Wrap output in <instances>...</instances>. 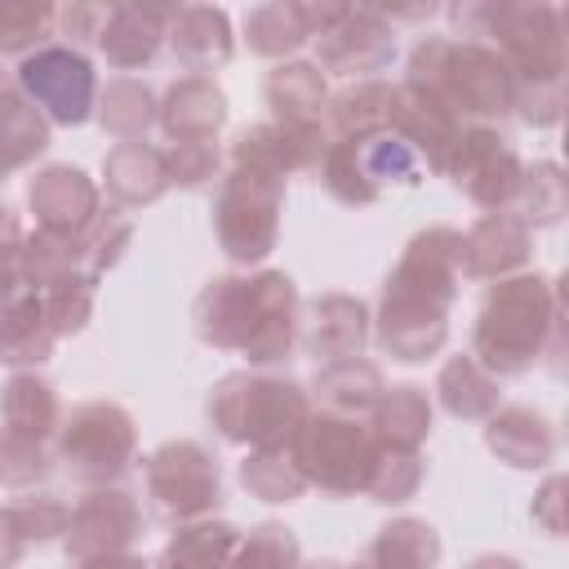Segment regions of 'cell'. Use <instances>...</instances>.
Listing matches in <instances>:
<instances>
[{"mask_svg":"<svg viewBox=\"0 0 569 569\" xmlns=\"http://www.w3.org/2000/svg\"><path fill=\"white\" fill-rule=\"evenodd\" d=\"M18 84L27 102H40L49 120L80 124L93 111V67L76 49H36L18 67Z\"/></svg>","mask_w":569,"mask_h":569,"instance_id":"4","label":"cell"},{"mask_svg":"<svg viewBox=\"0 0 569 569\" xmlns=\"http://www.w3.org/2000/svg\"><path fill=\"white\" fill-rule=\"evenodd\" d=\"M440 556L436 529L422 520H396L378 533V542L369 547L365 569H431Z\"/></svg>","mask_w":569,"mask_h":569,"instance_id":"16","label":"cell"},{"mask_svg":"<svg viewBox=\"0 0 569 569\" xmlns=\"http://www.w3.org/2000/svg\"><path fill=\"white\" fill-rule=\"evenodd\" d=\"M67 520H71L67 525V551H76V556H107L111 547H124L133 538L138 511H133L129 493H93Z\"/></svg>","mask_w":569,"mask_h":569,"instance_id":"9","label":"cell"},{"mask_svg":"<svg viewBox=\"0 0 569 569\" xmlns=\"http://www.w3.org/2000/svg\"><path fill=\"white\" fill-rule=\"evenodd\" d=\"M227 120V102L222 93L204 80V76H187L182 84L169 89V107H164V129L178 142H209V133Z\"/></svg>","mask_w":569,"mask_h":569,"instance_id":"12","label":"cell"},{"mask_svg":"<svg viewBox=\"0 0 569 569\" xmlns=\"http://www.w3.org/2000/svg\"><path fill=\"white\" fill-rule=\"evenodd\" d=\"M84 569H147V565H142V560H107V556H102L98 565H84Z\"/></svg>","mask_w":569,"mask_h":569,"instance_id":"32","label":"cell"},{"mask_svg":"<svg viewBox=\"0 0 569 569\" xmlns=\"http://www.w3.org/2000/svg\"><path fill=\"white\" fill-rule=\"evenodd\" d=\"M311 351L316 360H333V356H356L365 342V307L351 298H325L316 307V329H311Z\"/></svg>","mask_w":569,"mask_h":569,"instance_id":"18","label":"cell"},{"mask_svg":"<svg viewBox=\"0 0 569 569\" xmlns=\"http://www.w3.org/2000/svg\"><path fill=\"white\" fill-rule=\"evenodd\" d=\"M293 453H298V476L316 480L333 493H347L356 485H369L373 467H378V449L369 445V436L347 422V418H311L293 431Z\"/></svg>","mask_w":569,"mask_h":569,"instance_id":"3","label":"cell"},{"mask_svg":"<svg viewBox=\"0 0 569 569\" xmlns=\"http://www.w3.org/2000/svg\"><path fill=\"white\" fill-rule=\"evenodd\" d=\"M102 124L120 138H133L151 124V89L138 80H116L102 93Z\"/></svg>","mask_w":569,"mask_h":569,"instance_id":"22","label":"cell"},{"mask_svg":"<svg viewBox=\"0 0 569 569\" xmlns=\"http://www.w3.org/2000/svg\"><path fill=\"white\" fill-rule=\"evenodd\" d=\"M378 422L387 427L391 449H396V445H400V449H413V445L422 440L427 422H431V405H427V396H422L418 387H391V396L382 400V418H378Z\"/></svg>","mask_w":569,"mask_h":569,"instance_id":"21","label":"cell"},{"mask_svg":"<svg viewBox=\"0 0 569 569\" xmlns=\"http://www.w3.org/2000/svg\"><path fill=\"white\" fill-rule=\"evenodd\" d=\"M240 480L253 489V493H262L267 502H289L293 493H302V476L293 471V467H284L276 453H258V458H244V467H240Z\"/></svg>","mask_w":569,"mask_h":569,"instance_id":"23","label":"cell"},{"mask_svg":"<svg viewBox=\"0 0 569 569\" xmlns=\"http://www.w3.org/2000/svg\"><path fill=\"white\" fill-rule=\"evenodd\" d=\"M44 471H49V458H44L40 440L18 436V431H0V480L27 485V480H40Z\"/></svg>","mask_w":569,"mask_h":569,"instance_id":"25","label":"cell"},{"mask_svg":"<svg viewBox=\"0 0 569 569\" xmlns=\"http://www.w3.org/2000/svg\"><path fill=\"white\" fill-rule=\"evenodd\" d=\"M164 169H169L173 182H182V187H200L204 178L218 173V156H213L209 142H178V151L164 160Z\"/></svg>","mask_w":569,"mask_h":569,"instance_id":"27","label":"cell"},{"mask_svg":"<svg viewBox=\"0 0 569 569\" xmlns=\"http://www.w3.org/2000/svg\"><path fill=\"white\" fill-rule=\"evenodd\" d=\"M471 569H520L516 560H507V556H485V560H476Z\"/></svg>","mask_w":569,"mask_h":569,"instance_id":"31","label":"cell"},{"mask_svg":"<svg viewBox=\"0 0 569 569\" xmlns=\"http://www.w3.org/2000/svg\"><path fill=\"white\" fill-rule=\"evenodd\" d=\"M169 36H173V53L196 76L231 58V27L222 9H178L169 18Z\"/></svg>","mask_w":569,"mask_h":569,"instance_id":"11","label":"cell"},{"mask_svg":"<svg viewBox=\"0 0 569 569\" xmlns=\"http://www.w3.org/2000/svg\"><path fill=\"white\" fill-rule=\"evenodd\" d=\"M391 58V27L373 9H342V18L325 31V62L342 76L378 71Z\"/></svg>","mask_w":569,"mask_h":569,"instance_id":"7","label":"cell"},{"mask_svg":"<svg viewBox=\"0 0 569 569\" xmlns=\"http://www.w3.org/2000/svg\"><path fill=\"white\" fill-rule=\"evenodd\" d=\"M4 409H9V431H18V436H31V440H40V436L49 431L53 413H58L49 382H40V378H27V373L9 382Z\"/></svg>","mask_w":569,"mask_h":569,"instance_id":"19","label":"cell"},{"mask_svg":"<svg viewBox=\"0 0 569 569\" xmlns=\"http://www.w3.org/2000/svg\"><path fill=\"white\" fill-rule=\"evenodd\" d=\"M244 31H249V44L258 53H289L307 40V27L298 18V4H262L244 18Z\"/></svg>","mask_w":569,"mask_h":569,"instance_id":"20","label":"cell"},{"mask_svg":"<svg viewBox=\"0 0 569 569\" xmlns=\"http://www.w3.org/2000/svg\"><path fill=\"white\" fill-rule=\"evenodd\" d=\"M0 525H4V511H0ZM18 556H22V538H0V569H9Z\"/></svg>","mask_w":569,"mask_h":569,"instance_id":"30","label":"cell"},{"mask_svg":"<svg viewBox=\"0 0 569 569\" xmlns=\"http://www.w3.org/2000/svg\"><path fill=\"white\" fill-rule=\"evenodd\" d=\"M58 18H62V27H67L76 40H98L102 27H107V9H98V4H71V9H62ZM71 36H67V40H71Z\"/></svg>","mask_w":569,"mask_h":569,"instance_id":"29","label":"cell"},{"mask_svg":"<svg viewBox=\"0 0 569 569\" xmlns=\"http://www.w3.org/2000/svg\"><path fill=\"white\" fill-rule=\"evenodd\" d=\"M267 98L276 107V116L284 120V129H307L316 133L320 120V102H325V80L316 67L293 62V67H276L267 80Z\"/></svg>","mask_w":569,"mask_h":569,"instance_id":"13","label":"cell"},{"mask_svg":"<svg viewBox=\"0 0 569 569\" xmlns=\"http://www.w3.org/2000/svg\"><path fill=\"white\" fill-rule=\"evenodd\" d=\"M151 498L169 520L200 516L218 507V467L200 445H164L151 458Z\"/></svg>","mask_w":569,"mask_h":569,"instance_id":"6","label":"cell"},{"mask_svg":"<svg viewBox=\"0 0 569 569\" xmlns=\"http://www.w3.org/2000/svg\"><path fill=\"white\" fill-rule=\"evenodd\" d=\"M164 178H169L164 156H160V151H147V147H138V142L116 147L111 160H107V187H111L116 200H129V204L156 200V196L164 191Z\"/></svg>","mask_w":569,"mask_h":569,"instance_id":"14","label":"cell"},{"mask_svg":"<svg viewBox=\"0 0 569 569\" xmlns=\"http://www.w3.org/2000/svg\"><path fill=\"white\" fill-rule=\"evenodd\" d=\"M489 449L502 453L511 467H542L551 458V431L542 413L529 409H507L489 427Z\"/></svg>","mask_w":569,"mask_h":569,"instance_id":"15","label":"cell"},{"mask_svg":"<svg viewBox=\"0 0 569 569\" xmlns=\"http://www.w3.org/2000/svg\"><path fill=\"white\" fill-rule=\"evenodd\" d=\"M209 418L222 427L227 440H253L262 453H276L302 427V396L284 378H227L213 400Z\"/></svg>","mask_w":569,"mask_h":569,"instance_id":"1","label":"cell"},{"mask_svg":"<svg viewBox=\"0 0 569 569\" xmlns=\"http://www.w3.org/2000/svg\"><path fill=\"white\" fill-rule=\"evenodd\" d=\"M173 13L169 9H142V4H120V9H107V27L98 36L102 53L116 62V67H138V62H151L156 49H160V36H164V22Z\"/></svg>","mask_w":569,"mask_h":569,"instance_id":"10","label":"cell"},{"mask_svg":"<svg viewBox=\"0 0 569 569\" xmlns=\"http://www.w3.org/2000/svg\"><path fill=\"white\" fill-rule=\"evenodd\" d=\"M31 209L40 213L49 236H71L93 218V187L80 169L53 164L40 178H31Z\"/></svg>","mask_w":569,"mask_h":569,"instance_id":"8","label":"cell"},{"mask_svg":"<svg viewBox=\"0 0 569 569\" xmlns=\"http://www.w3.org/2000/svg\"><path fill=\"white\" fill-rule=\"evenodd\" d=\"M53 9H31V4H0V53H13V49H27L36 40L49 36L53 27Z\"/></svg>","mask_w":569,"mask_h":569,"instance_id":"24","label":"cell"},{"mask_svg":"<svg viewBox=\"0 0 569 569\" xmlns=\"http://www.w3.org/2000/svg\"><path fill=\"white\" fill-rule=\"evenodd\" d=\"M293 560H298V547H293L289 529L262 525V529L249 538L244 565H236V569H293Z\"/></svg>","mask_w":569,"mask_h":569,"instance_id":"26","label":"cell"},{"mask_svg":"<svg viewBox=\"0 0 569 569\" xmlns=\"http://www.w3.org/2000/svg\"><path fill=\"white\" fill-rule=\"evenodd\" d=\"M542 284L547 280H507L502 289L489 293L480 325H476V351L493 369H525L538 356V333H542Z\"/></svg>","mask_w":569,"mask_h":569,"instance_id":"2","label":"cell"},{"mask_svg":"<svg viewBox=\"0 0 569 569\" xmlns=\"http://www.w3.org/2000/svg\"><path fill=\"white\" fill-rule=\"evenodd\" d=\"M529 218L533 222H556L560 218V178H556V169L551 164H538L533 173H529Z\"/></svg>","mask_w":569,"mask_h":569,"instance_id":"28","label":"cell"},{"mask_svg":"<svg viewBox=\"0 0 569 569\" xmlns=\"http://www.w3.org/2000/svg\"><path fill=\"white\" fill-rule=\"evenodd\" d=\"M133 427L116 405H84L67 418L62 458L80 480H111L129 467Z\"/></svg>","mask_w":569,"mask_h":569,"instance_id":"5","label":"cell"},{"mask_svg":"<svg viewBox=\"0 0 569 569\" xmlns=\"http://www.w3.org/2000/svg\"><path fill=\"white\" fill-rule=\"evenodd\" d=\"M44 120L40 111L0 76V169L22 164L31 151L44 147Z\"/></svg>","mask_w":569,"mask_h":569,"instance_id":"17","label":"cell"}]
</instances>
